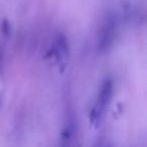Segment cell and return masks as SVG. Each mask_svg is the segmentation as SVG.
Masks as SVG:
<instances>
[{"label": "cell", "mask_w": 147, "mask_h": 147, "mask_svg": "<svg viewBox=\"0 0 147 147\" xmlns=\"http://www.w3.org/2000/svg\"><path fill=\"white\" fill-rule=\"evenodd\" d=\"M74 135H75V126L73 122H69L63 128L59 139V147H71L73 146Z\"/></svg>", "instance_id": "cell-3"}, {"label": "cell", "mask_w": 147, "mask_h": 147, "mask_svg": "<svg viewBox=\"0 0 147 147\" xmlns=\"http://www.w3.org/2000/svg\"><path fill=\"white\" fill-rule=\"evenodd\" d=\"M113 90H114V86H113V82L110 79H108L103 83L92 113V118L95 123L100 122L101 119L104 116L105 112H106L107 108L112 100Z\"/></svg>", "instance_id": "cell-1"}, {"label": "cell", "mask_w": 147, "mask_h": 147, "mask_svg": "<svg viewBox=\"0 0 147 147\" xmlns=\"http://www.w3.org/2000/svg\"><path fill=\"white\" fill-rule=\"evenodd\" d=\"M94 147H112V145H111L110 142L106 140H100L97 142V144Z\"/></svg>", "instance_id": "cell-5"}, {"label": "cell", "mask_w": 147, "mask_h": 147, "mask_svg": "<svg viewBox=\"0 0 147 147\" xmlns=\"http://www.w3.org/2000/svg\"><path fill=\"white\" fill-rule=\"evenodd\" d=\"M55 51L57 53V57L59 61H65L69 53V47H67V41L63 34H59L55 40Z\"/></svg>", "instance_id": "cell-4"}, {"label": "cell", "mask_w": 147, "mask_h": 147, "mask_svg": "<svg viewBox=\"0 0 147 147\" xmlns=\"http://www.w3.org/2000/svg\"><path fill=\"white\" fill-rule=\"evenodd\" d=\"M116 33V21L113 17H109L101 29L98 47L100 49H107L114 40Z\"/></svg>", "instance_id": "cell-2"}]
</instances>
